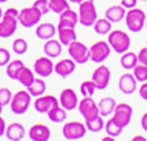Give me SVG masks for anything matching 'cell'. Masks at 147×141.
<instances>
[{
    "instance_id": "ac0fdd59",
    "label": "cell",
    "mask_w": 147,
    "mask_h": 141,
    "mask_svg": "<svg viewBox=\"0 0 147 141\" xmlns=\"http://www.w3.org/2000/svg\"><path fill=\"white\" fill-rule=\"evenodd\" d=\"M25 128L18 123V122H14L11 125H8L6 128V133L4 134L7 136V138L10 141H21L24 137H25Z\"/></svg>"
},
{
    "instance_id": "7bdbcfd3",
    "label": "cell",
    "mask_w": 147,
    "mask_h": 141,
    "mask_svg": "<svg viewBox=\"0 0 147 141\" xmlns=\"http://www.w3.org/2000/svg\"><path fill=\"white\" fill-rule=\"evenodd\" d=\"M3 14H6V15H10V17H14V18H17V19H18L19 11L17 10V8H13V7H10V8H7V10H6V13H3Z\"/></svg>"
},
{
    "instance_id": "e575fe53",
    "label": "cell",
    "mask_w": 147,
    "mask_h": 141,
    "mask_svg": "<svg viewBox=\"0 0 147 141\" xmlns=\"http://www.w3.org/2000/svg\"><path fill=\"white\" fill-rule=\"evenodd\" d=\"M80 90H81V95L84 97H92V95L96 90V86L92 81H84L80 86Z\"/></svg>"
},
{
    "instance_id": "836d02e7",
    "label": "cell",
    "mask_w": 147,
    "mask_h": 141,
    "mask_svg": "<svg viewBox=\"0 0 147 141\" xmlns=\"http://www.w3.org/2000/svg\"><path fill=\"white\" fill-rule=\"evenodd\" d=\"M105 130H106V133L107 136H111V137H118V136L122 133V128L121 126H118L117 123H115L111 118H110L109 121L105 123Z\"/></svg>"
},
{
    "instance_id": "f907efd6",
    "label": "cell",
    "mask_w": 147,
    "mask_h": 141,
    "mask_svg": "<svg viewBox=\"0 0 147 141\" xmlns=\"http://www.w3.org/2000/svg\"><path fill=\"white\" fill-rule=\"evenodd\" d=\"M1 17H3V11H1V8H0V19H1Z\"/></svg>"
},
{
    "instance_id": "ee69618b",
    "label": "cell",
    "mask_w": 147,
    "mask_h": 141,
    "mask_svg": "<svg viewBox=\"0 0 147 141\" xmlns=\"http://www.w3.org/2000/svg\"><path fill=\"white\" fill-rule=\"evenodd\" d=\"M139 95H140V97L143 99V100H146L147 102V84L146 82L139 88Z\"/></svg>"
},
{
    "instance_id": "60d3db41",
    "label": "cell",
    "mask_w": 147,
    "mask_h": 141,
    "mask_svg": "<svg viewBox=\"0 0 147 141\" xmlns=\"http://www.w3.org/2000/svg\"><path fill=\"white\" fill-rule=\"evenodd\" d=\"M138 62L140 64L147 66V47L146 48H142L139 51V53H138Z\"/></svg>"
},
{
    "instance_id": "f546056e",
    "label": "cell",
    "mask_w": 147,
    "mask_h": 141,
    "mask_svg": "<svg viewBox=\"0 0 147 141\" xmlns=\"http://www.w3.org/2000/svg\"><path fill=\"white\" fill-rule=\"evenodd\" d=\"M113 114H114V115L111 116V119H113L118 126H121V128L124 129L129 125L131 118H132V114L125 112V111H113Z\"/></svg>"
},
{
    "instance_id": "ba28073f",
    "label": "cell",
    "mask_w": 147,
    "mask_h": 141,
    "mask_svg": "<svg viewBox=\"0 0 147 141\" xmlns=\"http://www.w3.org/2000/svg\"><path fill=\"white\" fill-rule=\"evenodd\" d=\"M87 133V128L85 125L81 123V122H77V121H73V122H67L62 128V134H63L65 138L67 140H73L76 141L78 138H83L84 136Z\"/></svg>"
},
{
    "instance_id": "f35d334b",
    "label": "cell",
    "mask_w": 147,
    "mask_h": 141,
    "mask_svg": "<svg viewBox=\"0 0 147 141\" xmlns=\"http://www.w3.org/2000/svg\"><path fill=\"white\" fill-rule=\"evenodd\" d=\"M33 7H36L38 11L41 13V15L50 13V6H48V0H36L33 3Z\"/></svg>"
},
{
    "instance_id": "2e32d148",
    "label": "cell",
    "mask_w": 147,
    "mask_h": 141,
    "mask_svg": "<svg viewBox=\"0 0 147 141\" xmlns=\"http://www.w3.org/2000/svg\"><path fill=\"white\" fill-rule=\"evenodd\" d=\"M118 88H120V90H121L124 95H132V93H135L136 88H138L135 77L131 73L122 74L121 77H120V80H118Z\"/></svg>"
},
{
    "instance_id": "f1b7e54d",
    "label": "cell",
    "mask_w": 147,
    "mask_h": 141,
    "mask_svg": "<svg viewBox=\"0 0 147 141\" xmlns=\"http://www.w3.org/2000/svg\"><path fill=\"white\" fill-rule=\"evenodd\" d=\"M85 128L87 130H90L92 133H99L100 130H103L105 128V122H103V118L100 115L95 116V118H92V119H85Z\"/></svg>"
},
{
    "instance_id": "8fae6325",
    "label": "cell",
    "mask_w": 147,
    "mask_h": 141,
    "mask_svg": "<svg viewBox=\"0 0 147 141\" xmlns=\"http://www.w3.org/2000/svg\"><path fill=\"white\" fill-rule=\"evenodd\" d=\"M17 26H18V19L17 18L3 14V17L0 19V37L1 39L11 37L17 30Z\"/></svg>"
},
{
    "instance_id": "4dcf8cb0",
    "label": "cell",
    "mask_w": 147,
    "mask_h": 141,
    "mask_svg": "<svg viewBox=\"0 0 147 141\" xmlns=\"http://www.w3.org/2000/svg\"><path fill=\"white\" fill-rule=\"evenodd\" d=\"M94 30L98 34H109L111 32V22L106 18H100V19H96L94 23Z\"/></svg>"
},
{
    "instance_id": "8d00e7d4",
    "label": "cell",
    "mask_w": 147,
    "mask_h": 141,
    "mask_svg": "<svg viewBox=\"0 0 147 141\" xmlns=\"http://www.w3.org/2000/svg\"><path fill=\"white\" fill-rule=\"evenodd\" d=\"M59 19L69 21V22H73L74 25H77L78 23V14L76 11H73L71 8H67V10H65L63 13L59 14Z\"/></svg>"
},
{
    "instance_id": "ab89813d",
    "label": "cell",
    "mask_w": 147,
    "mask_h": 141,
    "mask_svg": "<svg viewBox=\"0 0 147 141\" xmlns=\"http://www.w3.org/2000/svg\"><path fill=\"white\" fill-rule=\"evenodd\" d=\"M10 60H11V55H10V52L7 51L6 48H0V67L7 66Z\"/></svg>"
},
{
    "instance_id": "74e56055",
    "label": "cell",
    "mask_w": 147,
    "mask_h": 141,
    "mask_svg": "<svg viewBox=\"0 0 147 141\" xmlns=\"http://www.w3.org/2000/svg\"><path fill=\"white\" fill-rule=\"evenodd\" d=\"M13 99V93L8 88H1L0 89V104L4 107V106H8L10 102Z\"/></svg>"
},
{
    "instance_id": "cb8c5ba5",
    "label": "cell",
    "mask_w": 147,
    "mask_h": 141,
    "mask_svg": "<svg viewBox=\"0 0 147 141\" xmlns=\"http://www.w3.org/2000/svg\"><path fill=\"white\" fill-rule=\"evenodd\" d=\"M47 115H48V119L54 123H61V122H63L66 119V110L62 108L59 104L58 106H54L48 112H47Z\"/></svg>"
},
{
    "instance_id": "7a4b0ae2",
    "label": "cell",
    "mask_w": 147,
    "mask_h": 141,
    "mask_svg": "<svg viewBox=\"0 0 147 141\" xmlns=\"http://www.w3.org/2000/svg\"><path fill=\"white\" fill-rule=\"evenodd\" d=\"M107 44L117 53H124V52L128 51L129 47H131V39H129L128 34L122 30H111L109 33Z\"/></svg>"
},
{
    "instance_id": "ffe728a7",
    "label": "cell",
    "mask_w": 147,
    "mask_h": 141,
    "mask_svg": "<svg viewBox=\"0 0 147 141\" xmlns=\"http://www.w3.org/2000/svg\"><path fill=\"white\" fill-rule=\"evenodd\" d=\"M43 49H44V53L48 56V58H58L61 53H62V44L58 41V40H47L45 41L44 47H43Z\"/></svg>"
},
{
    "instance_id": "7402d4cb",
    "label": "cell",
    "mask_w": 147,
    "mask_h": 141,
    "mask_svg": "<svg viewBox=\"0 0 147 141\" xmlns=\"http://www.w3.org/2000/svg\"><path fill=\"white\" fill-rule=\"evenodd\" d=\"M57 33V27L52 25V23H40L36 27V36L41 40H50L55 36Z\"/></svg>"
},
{
    "instance_id": "52a82bcc",
    "label": "cell",
    "mask_w": 147,
    "mask_h": 141,
    "mask_svg": "<svg viewBox=\"0 0 147 141\" xmlns=\"http://www.w3.org/2000/svg\"><path fill=\"white\" fill-rule=\"evenodd\" d=\"M111 48L106 41H98L90 48V60L94 63H102L110 56Z\"/></svg>"
},
{
    "instance_id": "c3c4849f",
    "label": "cell",
    "mask_w": 147,
    "mask_h": 141,
    "mask_svg": "<svg viewBox=\"0 0 147 141\" xmlns=\"http://www.w3.org/2000/svg\"><path fill=\"white\" fill-rule=\"evenodd\" d=\"M100 141H115L114 137H111V136H106V137H103Z\"/></svg>"
},
{
    "instance_id": "6da1fadb",
    "label": "cell",
    "mask_w": 147,
    "mask_h": 141,
    "mask_svg": "<svg viewBox=\"0 0 147 141\" xmlns=\"http://www.w3.org/2000/svg\"><path fill=\"white\" fill-rule=\"evenodd\" d=\"M96 19H98V13L94 0H85L78 4V23L90 27L95 23Z\"/></svg>"
},
{
    "instance_id": "bcb514c9",
    "label": "cell",
    "mask_w": 147,
    "mask_h": 141,
    "mask_svg": "<svg viewBox=\"0 0 147 141\" xmlns=\"http://www.w3.org/2000/svg\"><path fill=\"white\" fill-rule=\"evenodd\" d=\"M140 125H142V128H143V130H144V132H147V112L142 116Z\"/></svg>"
},
{
    "instance_id": "9a60e30c",
    "label": "cell",
    "mask_w": 147,
    "mask_h": 141,
    "mask_svg": "<svg viewBox=\"0 0 147 141\" xmlns=\"http://www.w3.org/2000/svg\"><path fill=\"white\" fill-rule=\"evenodd\" d=\"M34 73L38 74L40 77H50L52 73H54V63H52L51 58L48 56H43V58H38L34 62Z\"/></svg>"
},
{
    "instance_id": "d4e9b609",
    "label": "cell",
    "mask_w": 147,
    "mask_h": 141,
    "mask_svg": "<svg viewBox=\"0 0 147 141\" xmlns=\"http://www.w3.org/2000/svg\"><path fill=\"white\" fill-rule=\"evenodd\" d=\"M121 66L122 69H125V70H132L136 64L139 63L138 62V55L136 53H134V52H124V53H121Z\"/></svg>"
},
{
    "instance_id": "816d5d0a",
    "label": "cell",
    "mask_w": 147,
    "mask_h": 141,
    "mask_svg": "<svg viewBox=\"0 0 147 141\" xmlns=\"http://www.w3.org/2000/svg\"><path fill=\"white\" fill-rule=\"evenodd\" d=\"M1 111H3V106L0 104V114H1Z\"/></svg>"
},
{
    "instance_id": "f6af8a7d",
    "label": "cell",
    "mask_w": 147,
    "mask_h": 141,
    "mask_svg": "<svg viewBox=\"0 0 147 141\" xmlns=\"http://www.w3.org/2000/svg\"><path fill=\"white\" fill-rule=\"evenodd\" d=\"M6 128H7L6 121L0 116V137H1V136H4V133H6Z\"/></svg>"
},
{
    "instance_id": "4316f807",
    "label": "cell",
    "mask_w": 147,
    "mask_h": 141,
    "mask_svg": "<svg viewBox=\"0 0 147 141\" xmlns=\"http://www.w3.org/2000/svg\"><path fill=\"white\" fill-rule=\"evenodd\" d=\"M17 81H18L21 85H24L25 88H28V86L32 85V82L34 81V73H33L30 69H28V67H22L21 71H19L18 77H17Z\"/></svg>"
},
{
    "instance_id": "e0dca14e",
    "label": "cell",
    "mask_w": 147,
    "mask_h": 141,
    "mask_svg": "<svg viewBox=\"0 0 147 141\" xmlns=\"http://www.w3.org/2000/svg\"><path fill=\"white\" fill-rule=\"evenodd\" d=\"M76 70V62L73 59H62L61 62H58L57 64H54V71L57 73L59 77L66 78L70 74H73V71Z\"/></svg>"
},
{
    "instance_id": "603a6c76",
    "label": "cell",
    "mask_w": 147,
    "mask_h": 141,
    "mask_svg": "<svg viewBox=\"0 0 147 141\" xmlns=\"http://www.w3.org/2000/svg\"><path fill=\"white\" fill-rule=\"evenodd\" d=\"M98 108H99V115L100 116L111 115L115 108V100L113 97H103L102 100L98 103Z\"/></svg>"
},
{
    "instance_id": "5b68a950",
    "label": "cell",
    "mask_w": 147,
    "mask_h": 141,
    "mask_svg": "<svg viewBox=\"0 0 147 141\" xmlns=\"http://www.w3.org/2000/svg\"><path fill=\"white\" fill-rule=\"evenodd\" d=\"M67 52L76 63L84 64L90 60V48L77 40L67 45Z\"/></svg>"
},
{
    "instance_id": "d590c367",
    "label": "cell",
    "mask_w": 147,
    "mask_h": 141,
    "mask_svg": "<svg viewBox=\"0 0 147 141\" xmlns=\"http://www.w3.org/2000/svg\"><path fill=\"white\" fill-rule=\"evenodd\" d=\"M13 51L15 52L17 55H24V53L28 51V43H26V40H24V39L14 40V43H13Z\"/></svg>"
},
{
    "instance_id": "83f0119b",
    "label": "cell",
    "mask_w": 147,
    "mask_h": 141,
    "mask_svg": "<svg viewBox=\"0 0 147 141\" xmlns=\"http://www.w3.org/2000/svg\"><path fill=\"white\" fill-rule=\"evenodd\" d=\"M22 67H25V64H24V62L22 60H10L8 62V64H7V69H6V73H7V77L11 78V80H15L17 81V77H18L19 71H21V69Z\"/></svg>"
},
{
    "instance_id": "484cf974",
    "label": "cell",
    "mask_w": 147,
    "mask_h": 141,
    "mask_svg": "<svg viewBox=\"0 0 147 141\" xmlns=\"http://www.w3.org/2000/svg\"><path fill=\"white\" fill-rule=\"evenodd\" d=\"M45 89H47V85L41 78H34V81L32 82V85L28 86V92L30 93V96H41L44 95Z\"/></svg>"
},
{
    "instance_id": "9c48e42d",
    "label": "cell",
    "mask_w": 147,
    "mask_h": 141,
    "mask_svg": "<svg viewBox=\"0 0 147 141\" xmlns=\"http://www.w3.org/2000/svg\"><path fill=\"white\" fill-rule=\"evenodd\" d=\"M110 78H111V73H110V69L107 66H103L100 64L99 67H96L94 73H92V82L95 84L96 89H106L110 84Z\"/></svg>"
},
{
    "instance_id": "d6986e66",
    "label": "cell",
    "mask_w": 147,
    "mask_h": 141,
    "mask_svg": "<svg viewBox=\"0 0 147 141\" xmlns=\"http://www.w3.org/2000/svg\"><path fill=\"white\" fill-rule=\"evenodd\" d=\"M58 36H59V43L62 45L71 44L73 41L77 40V33L74 30V27H62V29H57Z\"/></svg>"
},
{
    "instance_id": "7dc6e473",
    "label": "cell",
    "mask_w": 147,
    "mask_h": 141,
    "mask_svg": "<svg viewBox=\"0 0 147 141\" xmlns=\"http://www.w3.org/2000/svg\"><path fill=\"white\" fill-rule=\"evenodd\" d=\"M131 141H147V138H144L143 136H136V137H134Z\"/></svg>"
},
{
    "instance_id": "f5cc1de1",
    "label": "cell",
    "mask_w": 147,
    "mask_h": 141,
    "mask_svg": "<svg viewBox=\"0 0 147 141\" xmlns=\"http://www.w3.org/2000/svg\"><path fill=\"white\" fill-rule=\"evenodd\" d=\"M7 0H0V3H6Z\"/></svg>"
},
{
    "instance_id": "db71d44e",
    "label": "cell",
    "mask_w": 147,
    "mask_h": 141,
    "mask_svg": "<svg viewBox=\"0 0 147 141\" xmlns=\"http://www.w3.org/2000/svg\"><path fill=\"white\" fill-rule=\"evenodd\" d=\"M144 25H146V27H147V18H146V23H144Z\"/></svg>"
},
{
    "instance_id": "30bf717a",
    "label": "cell",
    "mask_w": 147,
    "mask_h": 141,
    "mask_svg": "<svg viewBox=\"0 0 147 141\" xmlns=\"http://www.w3.org/2000/svg\"><path fill=\"white\" fill-rule=\"evenodd\" d=\"M77 107H78V111L83 115L84 119H92V118L99 115L98 103H95L92 97H84L81 102H78Z\"/></svg>"
},
{
    "instance_id": "7c38bea8",
    "label": "cell",
    "mask_w": 147,
    "mask_h": 141,
    "mask_svg": "<svg viewBox=\"0 0 147 141\" xmlns=\"http://www.w3.org/2000/svg\"><path fill=\"white\" fill-rule=\"evenodd\" d=\"M59 106L65 108L66 111H71L77 107L78 104V97H77L76 92L70 88H66L61 92V96H59Z\"/></svg>"
},
{
    "instance_id": "681fc988",
    "label": "cell",
    "mask_w": 147,
    "mask_h": 141,
    "mask_svg": "<svg viewBox=\"0 0 147 141\" xmlns=\"http://www.w3.org/2000/svg\"><path fill=\"white\" fill-rule=\"evenodd\" d=\"M70 3H76V4H80V3H83V1H85V0H69Z\"/></svg>"
},
{
    "instance_id": "4fadbf2b",
    "label": "cell",
    "mask_w": 147,
    "mask_h": 141,
    "mask_svg": "<svg viewBox=\"0 0 147 141\" xmlns=\"http://www.w3.org/2000/svg\"><path fill=\"white\" fill-rule=\"evenodd\" d=\"M59 102L55 96L47 95V96H37L36 102H34V110L40 112V114H47L54 106H58Z\"/></svg>"
},
{
    "instance_id": "277c9868",
    "label": "cell",
    "mask_w": 147,
    "mask_h": 141,
    "mask_svg": "<svg viewBox=\"0 0 147 141\" xmlns=\"http://www.w3.org/2000/svg\"><path fill=\"white\" fill-rule=\"evenodd\" d=\"M30 100H32V96L28 90H18L15 95H13V99L10 102L11 112L15 115L25 114L30 106Z\"/></svg>"
},
{
    "instance_id": "11a10c76",
    "label": "cell",
    "mask_w": 147,
    "mask_h": 141,
    "mask_svg": "<svg viewBox=\"0 0 147 141\" xmlns=\"http://www.w3.org/2000/svg\"><path fill=\"white\" fill-rule=\"evenodd\" d=\"M142 1H147V0H142Z\"/></svg>"
},
{
    "instance_id": "44dd1931",
    "label": "cell",
    "mask_w": 147,
    "mask_h": 141,
    "mask_svg": "<svg viewBox=\"0 0 147 141\" xmlns=\"http://www.w3.org/2000/svg\"><path fill=\"white\" fill-rule=\"evenodd\" d=\"M127 10L122 6H111L106 10V19H109L111 23H117L124 19Z\"/></svg>"
},
{
    "instance_id": "3957f363",
    "label": "cell",
    "mask_w": 147,
    "mask_h": 141,
    "mask_svg": "<svg viewBox=\"0 0 147 141\" xmlns=\"http://www.w3.org/2000/svg\"><path fill=\"white\" fill-rule=\"evenodd\" d=\"M125 23H127V27H128L131 32H140L142 29L144 27V23H146V14L143 10L140 8H129L128 11L125 13Z\"/></svg>"
},
{
    "instance_id": "b9f144b4",
    "label": "cell",
    "mask_w": 147,
    "mask_h": 141,
    "mask_svg": "<svg viewBox=\"0 0 147 141\" xmlns=\"http://www.w3.org/2000/svg\"><path fill=\"white\" fill-rule=\"evenodd\" d=\"M136 3H138V0H121V6L124 7L125 10H129V8L136 7Z\"/></svg>"
},
{
    "instance_id": "5bb4252c",
    "label": "cell",
    "mask_w": 147,
    "mask_h": 141,
    "mask_svg": "<svg viewBox=\"0 0 147 141\" xmlns=\"http://www.w3.org/2000/svg\"><path fill=\"white\" fill-rule=\"evenodd\" d=\"M29 138L32 141H48L51 138V130L43 123H36L29 129Z\"/></svg>"
},
{
    "instance_id": "d6a6232c",
    "label": "cell",
    "mask_w": 147,
    "mask_h": 141,
    "mask_svg": "<svg viewBox=\"0 0 147 141\" xmlns=\"http://www.w3.org/2000/svg\"><path fill=\"white\" fill-rule=\"evenodd\" d=\"M132 70H134L132 76L135 77L136 82H147V66L138 63Z\"/></svg>"
},
{
    "instance_id": "8992f818",
    "label": "cell",
    "mask_w": 147,
    "mask_h": 141,
    "mask_svg": "<svg viewBox=\"0 0 147 141\" xmlns=\"http://www.w3.org/2000/svg\"><path fill=\"white\" fill-rule=\"evenodd\" d=\"M41 13L38 11L36 7H26L24 10L19 11L18 15V23L24 26V27H33L36 26L41 19Z\"/></svg>"
},
{
    "instance_id": "1f68e13d",
    "label": "cell",
    "mask_w": 147,
    "mask_h": 141,
    "mask_svg": "<svg viewBox=\"0 0 147 141\" xmlns=\"http://www.w3.org/2000/svg\"><path fill=\"white\" fill-rule=\"evenodd\" d=\"M48 6H50V11L55 14H61L63 13L65 10L70 8L69 0H48Z\"/></svg>"
}]
</instances>
